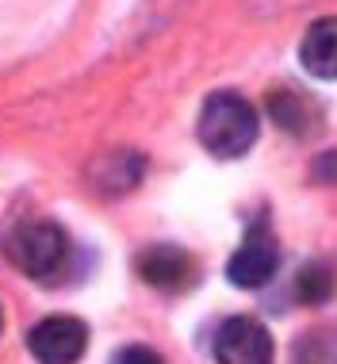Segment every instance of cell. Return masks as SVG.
I'll return each instance as SVG.
<instances>
[{"label": "cell", "mask_w": 337, "mask_h": 364, "mask_svg": "<svg viewBox=\"0 0 337 364\" xmlns=\"http://www.w3.org/2000/svg\"><path fill=\"white\" fill-rule=\"evenodd\" d=\"M257 112L245 96L237 92H215L207 96L203 112H200V142L207 154L234 161L257 142Z\"/></svg>", "instance_id": "obj_1"}, {"label": "cell", "mask_w": 337, "mask_h": 364, "mask_svg": "<svg viewBox=\"0 0 337 364\" xmlns=\"http://www.w3.org/2000/svg\"><path fill=\"white\" fill-rule=\"evenodd\" d=\"M16 264L27 272V277L50 280L62 272V264L69 257V238L58 223H23L8 242Z\"/></svg>", "instance_id": "obj_2"}, {"label": "cell", "mask_w": 337, "mask_h": 364, "mask_svg": "<svg viewBox=\"0 0 337 364\" xmlns=\"http://www.w3.org/2000/svg\"><path fill=\"white\" fill-rule=\"evenodd\" d=\"M276 269H280V245H276V234L269 230V223L257 219L250 230H245L237 253L226 264V277H230L234 288H264Z\"/></svg>", "instance_id": "obj_3"}, {"label": "cell", "mask_w": 337, "mask_h": 364, "mask_svg": "<svg viewBox=\"0 0 337 364\" xmlns=\"http://www.w3.org/2000/svg\"><path fill=\"white\" fill-rule=\"evenodd\" d=\"M215 360L219 364H272V333L250 314H234L226 318L215 333Z\"/></svg>", "instance_id": "obj_4"}, {"label": "cell", "mask_w": 337, "mask_h": 364, "mask_svg": "<svg viewBox=\"0 0 337 364\" xmlns=\"http://www.w3.org/2000/svg\"><path fill=\"white\" fill-rule=\"evenodd\" d=\"M85 346H88V326L81 318H69V314L43 318L27 333V349L35 353L38 364H77L85 357Z\"/></svg>", "instance_id": "obj_5"}, {"label": "cell", "mask_w": 337, "mask_h": 364, "mask_svg": "<svg viewBox=\"0 0 337 364\" xmlns=\"http://www.w3.org/2000/svg\"><path fill=\"white\" fill-rule=\"evenodd\" d=\"M299 62L319 81H337V16H322L306 27L299 43Z\"/></svg>", "instance_id": "obj_6"}, {"label": "cell", "mask_w": 337, "mask_h": 364, "mask_svg": "<svg viewBox=\"0 0 337 364\" xmlns=\"http://www.w3.org/2000/svg\"><path fill=\"white\" fill-rule=\"evenodd\" d=\"M138 277L150 284V288L181 291L188 284V277H192V261H188V253L176 250V245H150V250H142V257H138Z\"/></svg>", "instance_id": "obj_7"}, {"label": "cell", "mask_w": 337, "mask_h": 364, "mask_svg": "<svg viewBox=\"0 0 337 364\" xmlns=\"http://www.w3.org/2000/svg\"><path fill=\"white\" fill-rule=\"evenodd\" d=\"M269 112H272V119L291 134H306L319 123V107H311V100H303L299 92H287V88H280V92L272 88L269 92Z\"/></svg>", "instance_id": "obj_8"}, {"label": "cell", "mask_w": 337, "mask_h": 364, "mask_svg": "<svg viewBox=\"0 0 337 364\" xmlns=\"http://www.w3.org/2000/svg\"><path fill=\"white\" fill-rule=\"evenodd\" d=\"M295 291H299L303 303H326L333 291V280H330V269L326 264H306V269L299 272V280H295Z\"/></svg>", "instance_id": "obj_9"}, {"label": "cell", "mask_w": 337, "mask_h": 364, "mask_svg": "<svg viewBox=\"0 0 337 364\" xmlns=\"http://www.w3.org/2000/svg\"><path fill=\"white\" fill-rule=\"evenodd\" d=\"M112 364H165V357L154 349H146V346H127L112 357Z\"/></svg>", "instance_id": "obj_10"}, {"label": "cell", "mask_w": 337, "mask_h": 364, "mask_svg": "<svg viewBox=\"0 0 337 364\" xmlns=\"http://www.w3.org/2000/svg\"><path fill=\"white\" fill-rule=\"evenodd\" d=\"M314 176L326 184H337V154H322L319 165H314Z\"/></svg>", "instance_id": "obj_11"}]
</instances>
